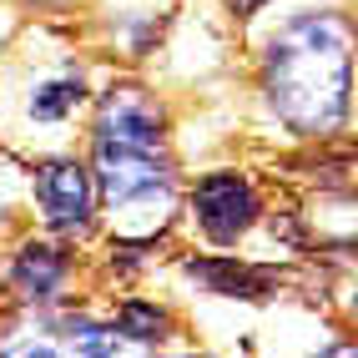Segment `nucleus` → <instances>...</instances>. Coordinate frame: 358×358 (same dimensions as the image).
<instances>
[{"mask_svg":"<svg viewBox=\"0 0 358 358\" xmlns=\"http://www.w3.org/2000/svg\"><path fill=\"white\" fill-rule=\"evenodd\" d=\"M348 15L298 10L262 56V96L293 136H333L348 127Z\"/></svg>","mask_w":358,"mask_h":358,"instance_id":"obj_1","label":"nucleus"},{"mask_svg":"<svg viewBox=\"0 0 358 358\" xmlns=\"http://www.w3.org/2000/svg\"><path fill=\"white\" fill-rule=\"evenodd\" d=\"M96 207H106L127 232H147L166 217L177 192L172 162L152 141H91Z\"/></svg>","mask_w":358,"mask_h":358,"instance_id":"obj_2","label":"nucleus"},{"mask_svg":"<svg viewBox=\"0 0 358 358\" xmlns=\"http://www.w3.org/2000/svg\"><path fill=\"white\" fill-rule=\"evenodd\" d=\"M31 192L36 207L51 232L61 237H86L91 217H96V182H91V166L56 157V162H41L36 177H31Z\"/></svg>","mask_w":358,"mask_h":358,"instance_id":"obj_3","label":"nucleus"},{"mask_svg":"<svg viewBox=\"0 0 358 358\" xmlns=\"http://www.w3.org/2000/svg\"><path fill=\"white\" fill-rule=\"evenodd\" d=\"M257 212H262V202L243 172H207L192 187V217L207 232V243H217V248L243 243L257 222Z\"/></svg>","mask_w":358,"mask_h":358,"instance_id":"obj_4","label":"nucleus"},{"mask_svg":"<svg viewBox=\"0 0 358 358\" xmlns=\"http://www.w3.org/2000/svg\"><path fill=\"white\" fill-rule=\"evenodd\" d=\"M162 127H166V116L152 101V91L111 86L101 96V106H96V131H91V141H152V147H162L166 141Z\"/></svg>","mask_w":358,"mask_h":358,"instance_id":"obj_5","label":"nucleus"},{"mask_svg":"<svg viewBox=\"0 0 358 358\" xmlns=\"http://www.w3.org/2000/svg\"><path fill=\"white\" fill-rule=\"evenodd\" d=\"M66 273H71V262L51 248V243H26L15 252L10 262V288L20 303H31V308H51L66 288Z\"/></svg>","mask_w":358,"mask_h":358,"instance_id":"obj_6","label":"nucleus"},{"mask_svg":"<svg viewBox=\"0 0 358 358\" xmlns=\"http://www.w3.org/2000/svg\"><path fill=\"white\" fill-rule=\"evenodd\" d=\"M81 106H86V81H81V71L45 76V81H36V91H31V122L61 127V122H71Z\"/></svg>","mask_w":358,"mask_h":358,"instance_id":"obj_7","label":"nucleus"},{"mask_svg":"<svg viewBox=\"0 0 358 358\" xmlns=\"http://www.w3.org/2000/svg\"><path fill=\"white\" fill-rule=\"evenodd\" d=\"M187 273L202 278L212 293L222 298H262L268 288V273L252 268V262H237V257H212V262H187Z\"/></svg>","mask_w":358,"mask_h":358,"instance_id":"obj_8","label":"nucleus"},{"mask_svg":"<svg viewBox=\"0 0 358 358\" xmlns=\"http://www.w3.org/2000/svg\"><path fill=\"white\" fill-rule=\"evenodd\" d=\"M116 338H136V343H162L166 328H172V318L162 313L157 303H122V313L111 318Z\"/></svg>","mask_w":358,"mask_h":358,"instance_id":"obj_9","label":"nucleus"},{"mask_svg":"<svg viewBox=\"0 0 358 358\" xmlns=\"http://www.w3.org/2000/svg\"><path fill=\"white\" fill-rule=\"evenodd\" d=\"M262 6H268V0H232V10H237V15H257Z\"/></svg>","mask_w":358,"mask_h":358,"instance_id":"obj_10","label":"nucleus"},{"mask_svg":"<svg viewBox=\"0 0 358 358\" xmlns=\"http://www.w3.org/2000/svg\"><path fill=\"white\" fill-rule=\"evenodd\" d=\"M0 166H6V157H0Z\"/></svg>","mask_w":358,"mask_h":358,"instance_id":"obj_11","label":"nucleus"}]
</instances>
